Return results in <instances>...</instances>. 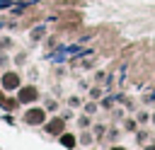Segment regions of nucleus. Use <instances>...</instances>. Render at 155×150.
<instances>
[{
  "instance_id": "nucleus-1",
  "label": "nucleus",
  "mask_w": 155,
  "mask_h": 150,
  "mask_svg": "<svg viewBox=\"0 0 155 150\" xmlns=\"http://www.w3.org/2000/svg\"><path fill=\"white\" fill-rule=\"evenodd\" d=\"M2 87H5V90L19 87V75H17V73H5V75H2Z\"/></svg>"
},
{
  "instance_id": "nucleus-2",
  "label": "nucleus",
  "mask_w": 155,
  "mask_h": 150,
  "mask_svg": "<svg viewBox=\"0 0 155 150\" xmlns=\"http://www.w3.org/2000/svg\"><path fill=\"white\" fill-rule=\"evenodd\" d=\"M24 121H27V123H41V121H44V111H41V109H29V111L24 114Z\"/></svg>"
},
{
  "instance_id": "nucleus-3",
  "label": "nucleus",
  "mask_w": 155,
  "mask_h": 150,
  "mask_svg": "<svg viewBox=\"0 0 155 150\" xmlns=\"http://www.w3.org/2000/svg\"><path fill=\"white\" fill-rule=\"evenodd\" d=\"M39 94H36V87H22L19 90V99L22 102H34Z\"/></svg>"
},
{
  "instance_id": "nucleus-4",
  "label": "nucleus",
  "mask_w": 155,
  "mask_h": 150,
  "mask_svg": "<svg viewBox=\"0 0 155 150\" xmlns=\"http://www.w3.org/2000/svg\"><path fill=\"white\" fill-rule=\"evenodd\" d=\"M46 131H53V133H63V121H61V119H53V121L46 126Z\"/></svg>"
},
{
  "instance_id": "nucleus-5",
  "label": "nucleus",
  "mask_w": 155,
  "mask_h": 150,
  "mask_svg": "<svg viewBox=\"0 0 155 150\" xmlns=\"http://www.w3.org/2000/svg\"><path fill=\"white\" fill-rule=\"evenodd\" d=\"M61 143H63V145H68V148H73V145H75V138H73V135H63V138H61Z\"/></svg>"
},
{
  "instance_id": "nucleus-6",
  "label": "nucleus",
  "mask_w": 155,
  "mask_h": 150,
  "mask_svg": "<svg viewBox=\"0 0 155 150\" xmlns=\"http://www.w3.org/2000/svg\"><path fill=\"white\" fill-rule=\"evenodd\" d=\"M114 150H124V148H114Z\"/></svg>"
}]
</instances>
